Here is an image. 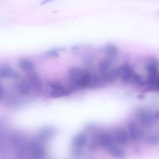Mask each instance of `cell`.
<instances>
[{
  "instance_id": "17",
  "label": "cell",
  "mask_w": 159,
  "mask_h": 159,
  "mask_svg": "<svg viewBox=\"0 0 159 159\" xmlns=\"http://www.w3.org/2000/svg\"><path fill=\"white\" fill-rule=\"evenodd\" d=\"M108 153L115 159H125L126 158L125 152L121 148L114 145L107 149Z\"/></svg>"
},
{
  "instance_id": "4",
  "label": "cell",
  "mask_w": 159,
  "mask_h": 159,
  "mask_svg": "<svg viewBox=\"0 0 159 159\" xmlns=\"http://www.w3.org/2000/svg\"><path fill=\"white\" fill-rule=\"evenodd\" d=\"M49 86L51 88L50 96L53 98L66 96L71 93V90L70 89L65 87L60 82L58 81L50 82Z\"/></svg>"
},
{
  "instance_id": "11",
  "label": "cell",
  "mask_w": 159,
  "mask_h": 159,
  "mask_svg": "<svg viewBox=\"0 0 159 159\" xmlns=\"http://www.w3.org/2000/svg\"><path fill=\"white\" fill-rule=\"evenodd\" d=\"M128 135L129 139L133 141H136L140 139L142 135L143 132L135 122L132 121L128 125Z\"/></svg>"
},
{
  "instance_id": "1",
  "label": "cell",
  "mask_w": 159,
  "mask_h": 159,
  "mask_svg": "<svg viewBox=\"0 0 159 159\" xmlns=\"http://www.w3.org/2000/svg\"><path fill=\"white\" fill-rule=\"evenodd\" d=\"M68 76L72 86L78 88H94L101 84L99 75L93 73L88 68L73 67L68 71Z\"/></svg>"
},
{
  "instance_id": "21",
  "label": "cell",
  "mask_w": 159,
  "mask_h": 159,
  "mask_svg": "<svg viewBox=\"0 0 159 159\" xmlns=\"http://www.w3.org/2000/svg\"><path fill=\"white\" fill-rule=\"evenodd\" d=\"M14 70L9 65H4L0 67V78H11Z\"/></svg>"
},
{
  "instance_id": "7",
  "label": "cell",
  "mask_w": 159,
  "mask_h": 159,
  "mask_svg": "<svg viewBox=\"0 0 159 159\" xmlns=\"http://www.w3.org/2000/svg\"><path fill=\"white\" fill-rule=\"evenodd\" d=\"M56 130L54 127L50 126H47L42 128L38 132L36 139L39 141L45 143L50 140L55 135Z\"/></svg>"
},
{
  "instance_id": "23",
  "label": "cell",
  "mask_w": 159,
  "mask_h": 159,
  "mask_svg": "<svg viewBox=\"0 0 159 159\" xmlns=\"http://www.w3.org/2000/svg\"><path fill=\"white\" fill-rule=\"evenodd\" d=\"M47 55H48L49 56H52V57H57L58 55L59 54V50L58 49H52L49 51L47 52Z\"/></svg>"
},
{
  "instance_id": "12",
  "label": "cell",
  "mask_w": 159,
  "mask_h": 159,
  "mask_svg": "<svg viewBox=\"0 0 159 159\" xmlns=\"http://www.w3.org/2000/svg\"><path fill=\"white\" fill-rule=\"evenodd\" d=\"M114 142L119 145H125L127 143L129 137L127 132L124 129H117L112 135Z\"/></svg>"
},
{
  "instance_id": "18",
  "label": "cell",
  "mask_w": 159,
  "mask_h": 159,
  "mask_svg": "<svg viewBox=\"0 0 159 159\" xmlns=\"http://www.w3.org/2000/svg\"><path fill=\"white\" fill-rule=\"evenodd\" d=\"M30 89L31 88L27 80H22L18 83L17 86V91L20 94L24 96L27 95L29 93Z\"/></svg>"
},
{
  "instance_id": "13",
  "label": "cell",
  "mask_w": 159,
  "mask_h": 159,
  "mask_svg": "<svg viewBox=\"0 0 159 159\" xmlns=\"http://www.w3.org/2000/svg\"><path fill=\"white\" fill-rule=\"evenodd\" d=\"M102 51L106 55V58L111 60H113L117 58L119 54L118 47L112 43H107L103 48Z\"/></svg>"
},
{
  "instance_id": "15",
  "label": "cell",
  "mask_w": 159,
  "mask_h": 159,
  "mask_svg": "<svg viewBox=\"0 0 159 159\" xmlns=\"http://www.w3.org/2000/svg\"><path fill=\"white\" fill-rule=\"evenodd\" d=\"M88 137L83 133L76 134L72 139V147L77 149H83L86 145Z\"/></svg>"
},
{
  "instance_id": "8",
  "label": "cell",
  "mask_w": 159,
  "mask_h": 159,
  "mask_svg": "<svg viewBox=\"0 0 159 159\" xmlns=\"http://www.w3.org/2000/svg\"><path fill=\"white\" fill-rule=\"evenodd\" d=\"M13 156L15 159H27L29 157V145L27 142L13 148Z\"/></svg>"
},
{
  "instance_id": "10",
  "label": "cell",
  "mask_w": 159,
  "mask_h": 159,
  "mask_svg": "<svg viewBox=\"0 0 159 159\" xmlns=\"http://www.w3.org/2000/svg\"><path fill=\"white\" fill-rule=\"evenodd\" d=\"M119 77L124 82H129L131 80L132 76L135 72L133 68L128 64H123L118 68Z\"/></svg>"
},
{
  "instance_id": "24",
  "label": "cell",
  "mask_w": 159,
  "mask_h": 159,
  "mask_svg": "<svg viewBox=\"0 0 159 159\" xmlns=\"http://www.w3.org/2000/svg\"><path fill=\"white\" fill-rule=\"evenodd\" d=\"M148 87L153 91H159V81H157L155 83L153 84L148 85Z\"/></svg>"
},
{
  "instance_id": "14",
  "label": "cell",
  "mask_w": 159,
  "mask_h": 159,
  "mask_svg": "<svg viewBox=\"0 0 159 159\" xmlns=\"http://www.w3.org/2000/svg\"><path fill=\"white\" fill-rule=\"evenodd\" d=\"M101 77L102 82L104 83H112L114 82L119 77L118 68H111L105 73H101Z\"/></svg>"
},
{
  "instance_id": "5",
  "label": "cell",
  "mask_w": 159,
  "mask_h": 159,
  "mask_svg": "<svg viewBox=\"0 0 159 159\" xmlns=\"http://www.w3.org/2000/svg\"><path fill=\"white\" fill-rule=\"evenodd\" d=\"M27 81L30 84V88L39 93L42 91L43 88V83L40 75L30 71L27 75Z\"/></svg>"
},
{
  "instance_id": "9",
  "label": "cell",
  "mask_w": 159,
  "mask_h": 159,
  "mask_svg": "<svg viewBox=\"0 0 159 159\" xmlns=\"http://www.w3.org/2000/svg\"><path fill=\"white\" fill-rule=\"evenodd\" d=\"M27 142L25 134L20 130L14 131L9 136V143L12 148Z\"/></svg>"
},
{
  "instance_id": "19",
  "label": "cell",
  "mask_w": 159,
  "mask_h": 159,
  "mask_svg": "<svg viewBox=\"0 0 159 159\" xmlns=\"http://www.w3.org/2000/svg\"><path fill=\"white\" fill-rule=\"evenodd\" d=\"M18 65L20 69L26 71H32L34 68V64L33 62L27 58H22L19 60Z\"/></svg>"
},
{
  "instance_id": "2",
  "label": "cell",
  "mask_w": 159,
  "mask_h": 159,
  "mask_svg": "<svg viewBox=\"0 0 159 159\" xmlns=\"http://www.w3.org/2000/svg\"><path fill=\"white\" fill-rule=\"evenodd\" d=\"M29 157L32 159H43L46 155L45 143L39 141L36 138L29 143Z\"/></svg>"
},
{
  "instance_id": "28",
  "label": "cell",
  "mask_w": 159,
  "mask_h": 159,
  "mask_svg": "<svg viewBox=\"0 0 159 159\" xmlns=\"http://www.w3.org/2000/svg\"><path fill=\"white\" fill-rule=\"evenodd\" d=\"M157 15L159 16V11H157Z\"/></svg>"
},
{
  "instance_id": "27",
  "label": "cell",
  "mask_w": 159,
  "mask_h": 159,
  "mask_svg": "<svg viewBox=\"0 0 159 159\" xmlns=\"http://www.w3.org/2000/svg\"><path fill=\"white\" fill-rule=\"evenodd\" d=\"M154 117L155 118V119H159V111H158L155 114H154Z\"/></svg>"
},
{
  "instance_id": "20",
  "label": "cell",
  "mask_w": 159,
  "mask_h": 159,
  "mask_svg": "<svg viewBox=\"0 0 159 159\" xmlns=\"http://www.w3.org/2000/svg\"><path fill=\"white\" fill-rule=\"evenodd\" d=\"M111 68V60L107 58L101 60L98 63L99 72L102 74L108 71Z\"/></svg>"
},
{
  "instance_id": "22",
  "label": "cell",
  "mask_w": 159,
  "mask_h": 159,
  "mask_svg": "<svg viewBox=\"0 0 159 159\" xmlns=\"http://www.w3.org/2000/svg\"><path fill=\"white\" fill-rule=\"evenodd\" d=\"M146 143L150 145H157L159 144V131L150 135L146 140Z\"/></svg>"
},
{
  "instance_id": "16",
  "label": "cell",
  "mask_w": 159,
  "mask_h": 159,
  "mask_svg": "<svg viewBox=\"0 0 159 159\" xmlns=\"http://www.w3.org/2000/svg\"><path fill=\"white\" fill-rule=\"evenodd\" d=\"M158 61L154 57H149L147 60L146 69L148 74V76L155 75L158 71Z\"/></svg>"
},
{
  "instance_id": "3",
  "label": "cell",
  "mask_w": 159,
  "mask_h": 159,
  "mask_svg": "<svg viewBox=\"0 0 159 159\" xmlns=\"http://www.w3.org/2000/svg\"><path fill=\"white\" fill-rule=\"evenodd\" d=\"M137 117L140 124L145 127H150L155 123V118L151 111L146 108H140L137 111Z\"/></svg>"
},
{
  "instance_id": "25",
  "label": "cell",
  "mask_w": 159,
  "mask_h": 159,
  "mask_svg": "<svg viewBox=\"0 0 159 159\" xmlns=\"http://www.w3.org/2000/svg\"><path fill=\"white\" fill-rule=\"evenodd\" d=\"M5 91L3 86L0 83V101L4 97Z\"/></svg>"
},
{
  "instance_id": "6",
  "label": "cell",
  "mask_w": 159,
  "mask_h": 159,
  "mask_svg": "<svg viewBox=\"0 0 159 159\" xmlns=\"http://www.w3.org/2000/svg\"><path fill=\"white\" fill-rule=\"evenodd\" d=\"M96 143L106 150L110 147L114 145V140L112 135L107 132H101L97 135L96 139Z\"/></svg>"
},
{
  "instance_id": "26",
  "label": "cell",
  "mask_w": 159,
  "mask_h": 159,
  "mask_svg": "<svg viewBox=\"0 0 159 159\" xmlns=\"http://www.w3.org/2000/svg\"><path fill=\"white\" fill-rule=\"evenodd\" d=\"M54 1H55V0H43V1L40 3V4H41V5H43V4H47V3H48V2Z\"/></svg>"
}]
</instances>
